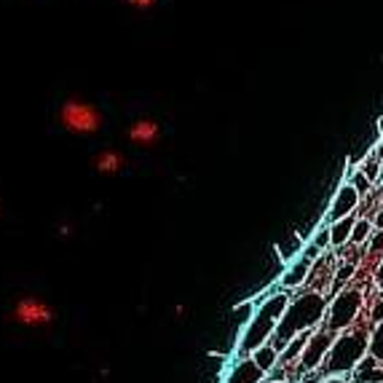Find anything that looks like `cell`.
I'll return each mask as SVG.
<instances>
[{"label":"cell","instance_id":"obj_23","mask_svg":"<svg viewBox=\"0 0 383 383\" xmlns=\"http://www.w3.org/2000/svg\"><path fill=\"white\" fill-rule=\"evenodd\" d=\"M365 252L370 255H381L383 252V231H372V236H370V244Z\"/></svg>","mask_w":383,"mask_h":383},{"label":"cell","instance_id":"obj_4","mask_svg":"<svg viewBox=\"0 0 383 383\" xmlns=\"http://www.w3.org/2000/svg\"><path fill=\"white\" fill-rule=\"evenodd\" d=\"M57 124L72 137H94L105 126V115L94 102L84 97H65L57 108Z\"/></svg>","mask_w":383,"mask_h":383},{"label":"cell","instance_id":"obj_27","mask_svg":"<svg viewBox=\"0 0 383 383\" xmlns=\"http://www.w3.org/2000/svg\"><path fill=\"white\" fill-rule=\"evenodd\" d=\"M375 279H378V287L383 290V263L378 266V273H375Z\"/></svg>","mask_w":383,"mask_h":383},{"label":"cell","instance_id":"obj_8","mask_svg":"<svg viewBox=\"0 0 383 383\" xmlns=\"http://www.w3.org/2000/svg\"><path fill=\"white\" fill-rule=\"evenodd\" d=\"M322 255V249H316L313 244H309L306 249H303V255L295 257L282 273V287L284 290H298L303 284L309 282V273H311L313 263H316V257Z\"/></svg>","mask_w":383,"mask_h":383},{"label":"cell","instance_id":"obj_26","mask_svg":"<svg viewBox=\"0 0 383 383\" xmlns=\"http://www.w3.org/2000/svg\"><path fill=\"white\" fill-rule=\"evenodd\" d=\"M372 226L378 228V231H383V207L375 212V217H372Z\"/></svg>","mask_w":383,"mask_h":383},{"label":"cell","instance_id":"obj_11","mask_svg":"<svg viewBox=\"0 0 383 383\" xmlns=\"http://www.w3.org/2000/svg\"><path fill=\"white\" fill-rule=\"evenodd\" d=\"M91 167L97 174H105V177H113V174H121L124 167H126V156L121 153V150H115V148H105L100 150L97 156L91 158Z\"/></svg>","mask_w":383,"mask_h":383},{"label":"cell","instance_id":"obj_16","mask_svg":"<svg viewBox=\"0 0 383 383\" xmlns=\"http://www.w3.org/2000/svg\"><path fill=\"white\" fill-rule=\"evenodd\" d=\"M354 271H356V266L354 263H343V266H338L335 268V273H332V284H330V295L327 298H335V295H341L343 290H346V284L354 279Z\"/></svg>","mask_w":383,"mask_h":383},{"label":"cell","instance_id":"obj_14","mask_svg":"<svg viewBox=\"0 0 383 383\" xmlns=\"http://www.w3.org/2000/svg\"><path fill=\"white\" fill-rule=\"evenodd\" d=\"M303 249H306V244H303V239H300L295 231H290L284 239L276 242V252H279V257H282L287 266H290L295 257L303 255Z\"/></svg>","mask_w":383,"mask_h":383},{"label":"cell","instance_id":"obj_20","mask_svg":"<svg viewBox=\"0 0 383 383\" xmlns=\"http://www.w3.org/2000/svg\"><path fill=\"white\" fill-rule=\"evenodd\" d=\"M313 247H316V249H322V252H325L327 247H332V236H330V223H322V226H319V231H316V236H313Z\"/></svg>","mask_w":383,"mask_h":383},{"label":"cell","instance_id":"obj_21","mask_svg":"<svg viewBox=\"0 0 383 383\" xmlns=\"http://www.w3.org/2000/svg\"><path fill=\"white\" fill-rule=\"evenodd\" d=\"M370 354L378 356L383 362V325L375 327V332L370 335Z\"/></svg>","mask_w":383,"mask_h":383},{"label":"cell","instance_id":"obj_7","mask_svg":"<svg viewBox=\"0 0 383 383\" xmlns=\"http://www.w3.org/2000/svg\"><path fill=\"white\" fill-rule=\"evenodd\" d=\"M332 343H335V335H332L330 330H325V327H319L311 338H309L306 349H303V356H300V362H298L300 375H309V372L322 368L327 354H330V349H332Z\"/></svg>","mask_w":383,"mask_h":383},{"label":"cell","instance_id":"obj_29","mask_svg":"<svg viewBox=\"0 0 383 383\" xmlns=\"http://www.w3.org/2000/svg\"><path fill=\"white\" fill-rule=\"evenodd\" d=\"M378 131H381V134H383V118H381V121H378Z\"/></svg>","mask_w":383,"mask_h":383},{"label":"cell","instance_id":"obj_17","mask_svg":"<svg viewBox=\"0 0 383 383\" xmlns=\"http://www.w3.org/2000/svg\"><path fill=\"white\" fill-rule=\"evenodd\" d=\"M252 359H255L257 365H260V370L268 375L271 370L279 365V351L273 349V343H266V346H260L255 354H252Z\"/></svg>","mask_w":383,"mask_h":383},{"label":"cell","instance_id":"obj_18","mask_svg":"<svg viewBox=\"0 0 383 383\" xmlns=\"http://www.w3.org/2000/svg\"><path fill=\"white\" fill-rule=\"evenodd\" d=\"M372 220H368V217H359L356 220V226H354V231H351V242L349 244H365L372 236Z\"/></svg>","mask_w":383,"mask_h":383},{"label":"cell","instance_id":"obj_3","mask_svg":"<svg viewBox=\"0 0 383 383\" xmlns=\"http://www.w3.org/2000/svg\"><path fill=\"white\" fill-rule=\"evenodd\" d=\"M370 354V332L365 327H349L346 332H341L330 354H327L325 365L319 368V372L325 378H343V375H351L356 370V365Z\"/></svg>","mask_w":383,"mask_h":383},{"label":"cell","instance_id":"obj_19","mask_svg":"<svg viewBox=\"0 0 383 383\" xmlns=\"http://www.w3.org/2000/svg\"><path fill=\"white\" fill-rule=\"evenodd\" d=\"M381 167H383L381 158H375V156L365 158V164H362V171H365V177H368L370 183H378V180H381Z\"/></svg>","mask_w":383,"mask_h":383},{"label":"cell","instance_id":"obj_12","mask_svg":"<svg viewBox=\"0 0 383 383\" xmlns=\"http://www.w3.org/2000/svg\"><path fill=\"white\" fill-rule=\"evenodd\" d=\"M349 383H383V362L378 356L368 354L349 375Z\"/></svg>","mask_w":383,"mask_h":383},{"label":"cell","instance_id":"obj_6","mask_svg":"<svg viewBox=\"0 0 383 383\" xmlns=\"http://www.w3.org/2000/svg\"><path fill=\"white\" fill-rule=\"evenodd\" d=\"M8 319L19 327H27V330H46L57 322V311L38 295H22L11 306Z\"/></svg>","mask_w":383,"mask_h":383},{"label":"cell","instance_id":"obj_15","mask_svg":"<svg viewBox=\"0 0 383 383\" xmlns=\"http://www.w3.org/2000/svg\"><path fill=\"white\" fill-rule=\"evenodd\" d=\"M356 212L349 214V217H343L338 223H330V236H332V247H343V244L351 242V231L356 226Z\"/></svg>","mask_w":383,"mask_h":383},{"label":"cell","instance_id":"obj_28","mask_svg":"<svg viewBox=\"0 0 383 383\" xmlns=\"http://www.w3.org/2000/svg\"><path fill=\"white\" fill-rule=\"evenodd\" d=\"M322 383H349L346 378H325Z\"/></svg>","mask_w":383,"mask_h":383},{"label":"cell","instance_id":"obj_9","mask_svg":"<svg viewBox=\"0 0 383 383\" xmlns=\"http://www.w3.org/2000/svg\"><path fill=\"white\" fill-rule=\"evenodd\" d=\"M359 204H362V196L356 193V188L351 183H343L338 188V193H335V199L330 204V212H327V223H338L343 217H349V214H354L359 209Z\"/></svg>","mask_w":383,"mask_h":383},{"label":"cell","instance_id":"obj_2","mask_svg":"<svg viewBox=\"0 0 383 383\" xmlns=\"http://www.w3.org/2000/svg\"><path fill=\"white\" fill-rule=\"evenodd\" d=\"M290 300L292 298L287 295V290H282V292H273L271 298L260 303V309L249 319V325L244 327L242 341H239V356L242 359L244 356H252L260 346L271 343V338L276 335V327L282 322L284 311H287V306H290Z\"/></svg>","mask_w":383,"mask_h":383},{"label":"cell","instance_id":"obj_10","mask_svg":"<svg viewBox=\"0 0 383 383\" xmlns=\"http://www.w3.org/2000/svg\"><path fill=\"white\" fill-rule=\"evenodd\" d=\"M126 140L131 145H142V148H153L158 140H161V124L156 118H148L142 115L137 121H131L126 129Z\"/></svg>","mask_w":383,"mask_h":383},{"label":"cell","instance_id":"obj_1","mask_svg":"<svg viewBox=\"0 0 383 383\" xmlns=\"http://www.w3.org/2000/svg\"><path fill=\"white\" fill-rule=\"evenodd\" d=\"M327 316V295L316 292V290H303L298 298L290 300L287 311H284L282 322L276 327V335L271 338L273 349L282 354L287 343H292L300 332H311L325 322Z\"/></svg>","mask_w":383,"mask_h":383},{"label":"cell","instance_id":"obj_30","mask_svg":"<svg viewBox=\"0 0 383 383\" xmlns=\"http://www.w3.org/2000/svg\"><path fill=\"white\" fill-rule=\"evenodd\" d=\"M268 383H287V381H268Z\"/></svg>","mask_w":383,"mask_h":383},{"label":"cell","instance_id":"obj_22","mask_svg":"<svg viewBox=\"0 0 383 383\" xmlns=\"http://www.w3.org/2000/svg\"><path fill=\"white\" fill-rule=\"evenodd\" d=\"M349 183L354 185V188H356V193H359V196H368V193H370V185H372V183H370V180H368V177H365V171H362V169L354 171Z\"/></svg>","mask_w":383,"mask_h":383},{"label":"cell","instance_id":"obj_5","mask_svg":"<svg viewBox=\"0 0 383 383\" xmlns=\"http://www.w3.org/2000/svg\"><path fill=\"white\" fill-rule=\"evenodd\" d=\"M359 309H362V290L346 287L341 295H335L332 303L327 306V316L322 327L330 330L332 335H341L354 325V319L359 316Z\"/></svg>","mask_w":383,"mask_h":383},{"label":"cell","instance_id":"obj_24","mask_svg":"<svg viewBox=\"0 0 383 383\" xmlns=\"http://www.w3.org/2000/svg\"><path fill=\"white\" fill-rule=\"evenodd\" d=\"M129 8H134V11H150V8H156L158 0H124Z\"/></svg>","mask_w":383,"mask_h":383},{"label":"cell","instance_id":"obj_25","mask_svg":"<svg viewBox=\"0 0 383 383\" xmlns=\"http://www.w3.org/2000/svg\"><path fill=\"white\" fill-rule=\"evenodd\" d=\"M372 322H375V325H383V298L381 303H375V309H372Z\"/></svg>","mask_w":383,"mask_h":383},{"label":"cell","instance_id":"obj_13","mask_svg":"<svg viewBox=\"0 0 383 383\" xmlns=\"http://www.w3.org/2000/svg\"><path fill=\"white\" fill-rule=\"evenodd\" d=\"M263 378H266V372L260 370V365H257L252 356H244V359H239V362L233 365V370L228 372L226 383H260Z\"/></svg>","mask_w":383,"mask_h":383}]
</instances>
